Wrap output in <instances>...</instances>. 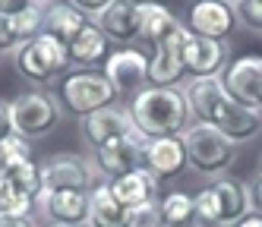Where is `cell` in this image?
<instances>
[{"mask_svg":"<svg viewBox=\"0 0 262 227\" xmlns=\"http://www.w3.org/2000/svg\"><path fill=\"white\" fill-rule=\"evenodd\" d=\"M183 95H186V101H190L193 117L205 126L218 129L221 136L234 145L253 142L262 132V114L237 104L231 95L221 88V79H190Z\"/></svg>","mask_w":262,"mask_h":227,"instance_id":"cell-1","label":"cell"},{"mask_svg":"<svg viewBox=\"0 0 262 227\" xmlns=\"http://www.w3.org/2000/svg\"><path fill=\"white\" fill-rule=\"evenodd\" d=\"M126 114L142 139L183 136L190 129V117H193L183 88H155V85L139 88L133 95V101H129Z\"/></svg>","mask_w":262,"mask_h":227,"instance_id":"cell-2","label":"cell"},{"mask_svg":"<svg viewBox=\"0 0 262 227\" xmlns=\"http://www.w3.org/2000/svg\"><path fill=\"white\" fill-rule=\"evenodd\" d=\"M196 202V221L199 227H228L237 224L240 218L250 215V196L247 183H240L234 177H218L205 189L193 196Z\"/></svg>","mask_w":262,"mask_h":227,"instance_id":"cell-3","label":"cell"},{"mask_svg":"<svg viewBox=\"0 0 262 227\" xmlns=\"http://www.w3.org/2000/svg\"><path fill=\"white\" fill-rule=\"evenodd\" d=\"M117 98L120 95L107 82L104 70H73L60 79V88H57L60 107H67L79 120L89 117V114L104 110V107H114Z\"/></svg>","mask_w":262,"mask_h":227,"instance_id":"cell-4","label":"cell"},{"mask_svg":"<svg viewBox=\"0 0 262 227\" xmlns=\"http://www.w3.org/2000/svg\"><path fill=\"white\" fill-rule=\"evenodd\" d=\"M13 60H16V70H19L23 79H29L35 88H41L51 79H57V76H67L70 54H67V44H60L57 38L41 32L16 48Z\"/></svg>","mask_w":262,"mask_h":227,"instance_id":"cell-5","label":"cell"},{"mask_svg":"<svg viewBox=\"0 0 262 227\" xmlns=\"http://www.w3.org/2000/svg\"><path fill=\"white\" fill-rule=\"evenodd\" d=\"M60 101L48 88H26L10 101V117H13V132L23 139H45L54 126L60 123Z\"/></svg>","mask_w":262,"mask_h":227,"instance_id":"cell-6","label":"cell"},{"mask_svg":"<svg viewBox=\"0 0 262 227\" xmlns=\"http://www.w3.org/2000/svg\"><path fill=\"white\" fill-rule=\"evenodd\" d=\"M180 139H183V148H186V164H190L196 174H202V177L224 174V170L234 164V158H237L234 142H228L218 129L205 126V123L190 126Z\"/></svg>","mask_w":262,"mask_h":227,"instance_id":"cell-7","label":"cell"},{"mask_svg":"<svg viewBox=\"0 0 262 227\" xmlns=\"http://www.w3.org/2000/svg\"><path fill=\"white\" fill-rule=\"evenodd\" d=\"M218 79H221V88L237 104L262 114V57H253V54L237 57V60L224 66Z\"/></svg>","mask_w":262,"mask_h":227,"instance_id":"cell-8","label":"cell"},{"mask_svg":"<svg viewBox=\"0 0 262 227\" xmlns=\"http://www.w3.org/2000/svg\"><path fill=\"white\" fill-rule=\"evenodd\" d=\"M142 145L145 139L139 136V132H126V136H117V139H111L104 142L101 148H95L92 155H95V167H98V174L111 180H117L123 174H129V170H136L142 167Z\"/></svg>","mask_w":262,"mask_h":227,"instance_id":"cell-9","label":"cell"},{"mask_svg":"<svg viewBox=\"0 0 262 227\" xmlns=\"http://www.w3.org/2000/svg\"><path fill=\"white\" fill-rule=\"evenodd\" d=\"M237 26L234 7L224 0H196L186 13V32L199 38H212V41H224Z\"/></svg>","mask_w":262,"mask_h":227,"instance_id":"cell-10","label":"cell"},{"mask_svg":"<svg viewBox=\"0 0 262 227\" xmlns=\"http://www.w3.org/2000/svg\"><path fill=\"white\" fill-rule=\"evenodd\" d=\"M228 66V44L212 38L186 35L183 41V70L193 79H218Z\"/></svg>","mask_w":262,"mask_h":227,"instance_id":"cell-11","label":"cell"},{"mask_svg":"<svg viewBox=\"0 0 262 227\" xmlns=\"http://www.w3.org/2000/svg\"><path fill=\"white\" fill-rule=\"evenodd\" d=\"M41 186L45 193H60V189H82L89 193L95 186V177L82 158L76 155H51L41 161Z\"/></svg>","mask_w":262,"mask_h":227,"instance_id":"cell-12","label":"cell"},{"mask_svg":"<svg viewBox=\"0 0 262 227\" xmlns=\"http://www.w3.org/2000/svg\"><path fill=\"white\" fill-rule=\"evenodd\" d=\"M104 76L117 88V95H136L139 88L148 85V57L136 48L114 51L104 60Z\"/></svg>","mask_w":262,"mask_h":227,"instance_id":"cell-13","label":"cell"},{"mask_svg":"<svg viewBox=\"0 0 262 227\" xmlns=\"http://www.w3.org/2000/svg\"><path fill=\"white\" fill-rule=\"evenodd\" d=\"M190 32L174 35L171 41H164L158 48H152V57H148V85L155 88H177V82L186 76L183 70V41Z\"/></svg>","mask_w":262,"mask_h":227,"instance_id":"cell-14","label":"cell"},{"mask_svg":"<svg viewBox=\"0 0 262 227\" xmlns=\"http://www.w3.org/2000/svg\"><path fill=\"white\" fill-rule=\"evenodd\" d=\"M41 212L51 224L89 227V193L82 189H60V193H41Z\"/></svg>","mask_w":262,"mask_h":227,"instance_id":"cell-15","label":"cell"},{"mask_svg":"<svg viewBox=\"0 0 262 227\" xmlns=\"http://www.w3.org/2000/svg\"><path fill=\"white\" fill-rule=\"evenodd\" d=\"M111 193L117 196V202H123L129 212H139L158 202V177L148 167H136L129 174L111 180Z\"/></svg>","mask_w":262,"mask_h":227,"instance_id":"cell-16","label":"cell"},{"mask_svg":"<svg viewBox=\"0 0 262 227\" xmlns=\"http://www.w3.org/2000/svg\"><path fill=\"white\" fill-rule=\"evenodd\" d=\"M95 26L107 41H139V0H114L104 13L95 16Z\"/></svg>","mask_w":262,"mask_h":227,"instance_id":"cell-17","label":"cell"},{"mask_svg":"<svg viewBox=\"0 0 262 227\" xmlns=\"http://www.w3.org/2000/svg\"><path fill=\"white\" fill-rule=\"evenodd\" d=\"M142 167H148L158 180L177 177L186 167V148L180 136L171 139H145L142 145Z\"/></svg>","mask_w":262,"mask_h":227,"instance_id":"cell-18","label":"cell"},{"mask_svg":"<svg viewBox=\"0 0 262 227\" xmlns=\"http://www.w3.org/2000/svg\"><path fill=\"white\" fill-rule=\"evenodd\" d=\"M89 227H133V212L117 202L107 180L89 189Z\"/></svg>","mask_w":262,"mask_h":227,"instance_id":"cell-19","label":"cell"},{"mask_svg":"<svg viewBox=\"0 0 262 227\" xmlns=\"http://www.w3.org/2000/svg\"><path fill=\"white\" fill-rule=\"evenodd\" d=\"M186 26L167 7L152 4V0H139V41H145L148 48H158L164 41H171Z\"/></svg>","mask_w":262,"mask_h":227,"instance_id":"cell-20","label":"cell"},{"mask_svg":"<svg viewBox=\"0 0 262 227\" xmlns=\"http://www.w3.org/2000/svg\"><path fill=\"white\" fill-rule=\"evenodd\" d=\"M126 132H133V120L120 107H104L98 114L82 117V139L92 145V151L101 148L111 139H117V136H126Z\"/></svg>","mask_w":262,"mask_h":227,"instance_id":"cell-21","label":"cell"},{"mask_svg":"<svg viewBox=\"0 0 262 227\" xmlns=\"http://www.w3.org/2000/svg\"><path fill=\"white\" fill-rule=\"evenodd\" d=\"M85 16L76 13L70 4H63V0H57V4H51L45 7V19H41V32L51 35V38H57L60 44H70L73 38H76L82 29H85Z\"/></svg>","mask_w":262,"mask_h":227,"instance_id":"cell-22","label":"cell"},{"mask_svg":"<svg viewBox=\"0 0 262 227\" xmlns=\"http://www.w3.org/2000/svg\"><path fill=\"white\" fill-rule=\"evenodd\" d=\"M67 54H70V63H76V66H82V70H92L95 63L107 60V38H104V32H101L95 22H89V26L67 44Z\"/></svg>","mask_w":262,"mask_h":227,"instance_id":"cell-23","label":"cell"},{"mask_svg":"<svg viewBox=\"0 0 262 227\" xmlns=\"http://www.w3.org/2000/svg\"><path fill=\"white\" fill-rule=\"evenodd\" d=\"M4 183L13 186L16 193L29 196L32 202H38V196L45 193V186H41V164L35 161V158L7 161L4 164Z\"/></svg>","mask_w":262,"mask_h":227,"instance_id":"cell-24","label":"cell"},{"mask_svg":"<svg viewBox=\"0 0 262 227\" xmlns=\"http://www.w3.org/2000/svg\"><path fill=\"white\" fill-rule=\"evenodd\" d=\"M158 221L161 227H199L196 221V202L183 189H171L158 199Z\"/></svg>","mask_w":262,"mask_h":227,"instance_id":"cell-25","label":"cell"},{"mask_svg":"<svg viewBox=\"0 0 262 227\" xmlns=\"http://www.w3.org/2000/svg\"><path fill=\"white\" fill-rule=\"evenodd\" d=\"M41 19H45V7H41V4L29 7V10L19 13V16H10L13 32H16V38H19V44L29 41V38H35V35H41Z\"/></svg>","mask_w":262,"mask_h":227,"instance_id":"cell-26","label":"cell"},{"mask_svg":"<svg viewBox=\"0 0 262 227\" xmlns=\"http://www.w3.org/2000/svg\"><path fill=\"white\" fill-rule=\"evenodd\" d=\"M32 199L23 196V193H16L13 186L7 183H0V212L4 215H32Z\"/></svg>","mask_w":262,"mask_h":227,"instance_id":"cell-27","label":"cell"},{"mask_svg":"<svg viewBox=\"0 0 262 227\" xmlns=\"http://www.w3.org/2000/svg\"><path fill=\"white\" fill-rule=\"evenodd\" d=\"M234 16H237V26L262 32V0H240L234 7Z\"/></svg>","mask_w":262,"mask_h":227,"instance_id":"cell-28","label":"cell"},{"mask_svg":"<svg viewBox=\"0 0 262 227\" xmlns=\"http://www.w3.org/2000/svg\"><path fill=\"white\" fill-rule=\"evenodd\" d=\"M19 158H32V148H29V139H23V136L13 132L7 142H0V164L19 161Z\"/></svg>","mask_w":262,"mask_h":227,"instance_id":"cell-29","label":"cell"},{"mask_svg":"<svg viewBox=\"0 0 262 227\" xmlns=\"http://www.w3.org/2000/svg\"><path fill=\"white\" fill-rule=\"evenodd\" d=\"M63 4H70L76 13H82V16H98V13H104L114 0H63Z\"/></svg>","mask_w":262,"mask_h":227,"instance_id":"cell-30","label":"cell"},{"mask_svg":"<svg viewBox=\"0 0 262 227\" xmlns=\"http://www.w3.org/2000/svg\"><path fill=\"white\" fill-rule=\"evenodd\" d=\"M16 48H19V38H16V32H13L10 16H0V54L16 51Z\"/></svg>","mask_w":262,"mask_h":227,"instance_id":"cell-31","label":"cell"},{"mask_svg":"<svg viewBox=\"0 0 262 227\" xmlns=\"http://www.w3.org/2000/svg\"><path fill=\"white\" fill-rule=\"evenodd\" d=\"M29 7H35V0H0V16H19Z\"/></svg>","mask_w":262,"mask_h":227,"instance_id":"cell-32","label":"cell"},{"mask_svg":"<svg viewBox=\"0 0 262 227\" xmlns=\"http://www.w3.org/2000/svg\"><path fill=\"white\" fill-rule=\"evenodd\" d=\"M247 196H250V212L253 215H262V177H256L247 186Z\"/></svg>","mask_w":262,"mask_h":227,"instance_id":"cell-33","label":"cell"},{"mask_svg":"<svg viewBox=\"0 0 262 227\" xmlns=\"http://www.w3.org/2000/svg\"><path fill=\"white\" fill-rule=\"evenodd\" d=\"M0 227H38L32 215H4L0 212Z\"/></svg>","mask_w":262,"mask_h":227,"instance_id":"cell-34","label":"cell"},{"mask_svg":"<svg viewBox=\"0 0 262 227\" xmlns=\"http://www.w3.org/2000/svg\"><path fill=\"white\" fill-rule=\"evenodd\" d=\"M13 136V117H10V104L0 101V142H7Z\"/></svg>","mask_w":262,"mask_h":227,"instance_id":"cell-35","label":"cell"},{"mask_svg":"<svg viewBox=\"0 0 262 227\" xmlns=\"http://www.w3.org/2000/svg\"><path fill=\"white\" fill-rule=\"evenodd\" d=\"M234 227H262V215H253V212H250L247 218H240Z\"/></svg>","mask_w":262,"mask_h":227,"instance_id":"cell-36","label":"cell"},{"mask_svg":"<svg viewBox=\"0 0 262 227\" xmlns=\"http://www.w3.org/2000/svg\"><path fill=\"white\" fill-rule=\"evenodd\" d=\"M224 4H231V7H237V4H240V0H224Z\"/></svg>","mask_w":262,"mask_h":227,"instance_id":"cell-37","label":"cell"},{"mask_svg":"<svg viewBox=\"0 0 262 227\" xmlns=\"http://www.w3.org/2000/svg\"><path fill=\"white\" fill-rule=\"evenodd\" d=\"M0 183H4V164H0Z\"/></svg>","mask_w":262,"mask_h":227,"instance_id":"cell-38","label":"cell"},{"mask_svg":"<svg viewBox=\"0 0 262 227\" xmlns=\"http://www.w3.org/2000/svg\"><path fill=\"white\" fill-rule=\"evenodd\" d=\"M48 227H67V224H48Z\"/></svg>","mask_w":262,"mask_h":227,"instance_id":"cell-39","label":"cell"},{"mask_svg":"<svg viewBox=\"0 0 262 227\" xmlns=\"http://www.w3.org/2000/svg\"><path fill=\"white\" fill-rule=\"evenodd\" d=\"M259 177H262V161H259Z\"/></svg>","mask_w":262,"mask_h":227,"instance_id":"cell-40","label":"cell"},{"mask_svg":"<svg viewBox=\"0 0 262 227\" xmlns=\"http://www.w3.org/2000/svg\"><path fill=\"white\" fill-rule=\"evenodd\" d=\"M35 4H45V0H35Z\"/></svg>","mask_w":262,"mask_h":227,"instance_id":"cell-41","label":"cell"}]
</instances>
